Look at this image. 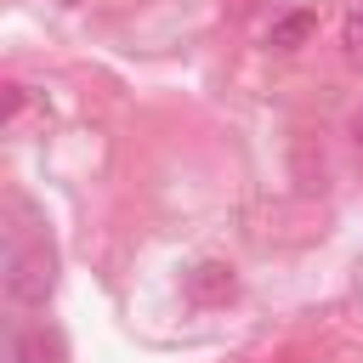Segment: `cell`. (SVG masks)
Listing matches in <instances>:
<instances>
[{
    "label": "cell",
    "instance_id": "277c9868",
    "mask_svg": "<svg viewBox=\"0 0 363 363\" xmlns=\"http://www.w3.org/2000/svg\"><path fill=\"white\" fill-rule=\"evenodd\" d=\"M11 363H62V340H57V335H45V329H34V335H17V346H11Z\"/></svg>",
    "mask_w": 363,
    "mask_h": 363
},
{
    "label": "cell",
    "instance_id": "7a4b0ae2",
    "mask_svg": "<svg viewBox=\"0 0 363 363\" xmlns=\"http://www.w3.org/2000/svg\"><path fill=\"white\" fill-rule=\"evenodd\" d=\"M182 289H187L199 306H216V301H227V295L238 289V278H233L227 261H193V267L182 272Z\"/></svg>",
    "mask_w": 363,
    "mask_h": 363
},
{
    "label": "cell",
    "instance_id": "5b68a950",
    "mask_svg": "<svg viewBox=\"0 0 363 363\" xmlns=\"http://www.w3.org/2000/svg\"><path fill=\"white\" fill-rule=\"evenodd\" d=\"M340 45H346V57H363V6H357V11H346V28H340Z\"/></svg>",
    "mask_w": 363,
    "mask_h": 363
},
{
    "label": "cell",
    "instance_id": "6da1fadb",
    "mask_svg": "<svg viewBox=\"0 0 363 363\" xmlns=\"http://www.w3.org/2000/svg\"><path fill=\"white\" fill-rule=\"evenodd\" d=\"M51 284H57V261H51L45 233H11V244H6V295L17 306H45Z\"/></svg>",
    "mask_w": 363,
    "mask_h": 363
},
{
    "label": "cell",
    "instance_id": "8992f818",
    "mask_svg": "<svg viewBox=\"0 0 363 363\" xmlns=\"http://www.w3.org/2000/svg\"><path fill=\"white\" fill-rule=\"evenodd\" d=\"M352 142H357V147H363V108H357V113H352Z\"/></svg>",
    "mask_w": 363,
    "mask_h": 363
},
{
    "label": "cell",
    "instance_id": "3957f363",
    "mask_svg": "<svg viewBox=\"0 0 363 363\" xmlns=\"http://www.w3.org/2000/svg\"><path fill=\"white\" fill-rule=\"evenodd\" d=\"M312 28H318V17H312V11H289V17H278V23H272L267 45H272V51H295V45H306V40H312Z\"/></svg>",
    "mask_w": 363,
    "mask_h": 363
}]
</instances>
